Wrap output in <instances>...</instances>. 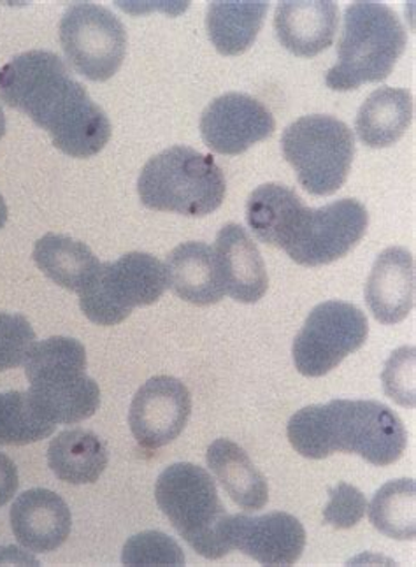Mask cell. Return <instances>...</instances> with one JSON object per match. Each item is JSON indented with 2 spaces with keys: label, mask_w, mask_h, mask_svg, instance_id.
Masks as SVG:
<instances>
[{
  "label": "cell",
  "mask_w": 416,
  "mask_h": 567,
  "mask_svg": "<svg viewBox=\"0 0 416 567\" xmlns=\"http://www.w3.org/2000/svg\"><path fill=\"white\" fill-rule=\"evenodd\" d=\"M412 118L413 99L408 90L383 86L365 99L355 120V131L370 148H387L404 136Z\"/></svg>",
  "instance_id": "22"
},
{
  "label": "cell",
  "mask_w": 416,
  "mask_h": 567,
  "mask_svg": "<svg viewBox=\"0 0 416 567\" xmlns=\"http://www.w3.org/2000/svg\"><path fill=\"white\" fill-rule=\"evenodd\" d=\"M18 485L20 482H18V470L14 462L4 453H0V506H4L13 499Z\"/></svg>",
  "instance_id": "32"
},
{
  "label": "cell",
  "mask_w": 416,
  "mask_h": 567,
  "mask_svg": "<svg viewBox=\"0 0 416 567\" xmlns=\"http://www.w3.org/2000/svg\"><path fill=\"white\" fill-rule=\"evenodd\" d=\"M406 48V30L397 14L379 2H355L344 13L337 64L325 83L337 92L387 80Z\"/></svg>",
  "instance_id": "4"
},
{
  "label": "cell",
  "mask_w": 416,
  "mask_h": 567,
  "mask_svg": "<svg viewBox=\"0 0 416 567\" xmlns=\"http://www.w3.org/2000/svg\"><path fill=\"white\" fill-rule=\"evenodd\" d=\"M71 509L55 492L32 488L18 496L11 508L14 538L27 550L48 554L67 542L71 534Z\"/></svg>",
  "instance_id": "15"
},
{
  "label": "cell",
  "mask_w": 416,
  "mask_h": 567,
  "mask_svg": "<svg viewBox=\"0 0 416 567\" xmlns=\"http://www.w3.org/2000/svg\"><path fill=\"white\" fill-rule=\"evenodd\" d=\"M0 101L25 113L69 157H94L110 141L103 107L52 51H27L0 69Z\"/></svg>",
  "instance_id": "1"
},
{
  "label": "cell",
  "mask_w": 416,
  "mask_h": 567,
  "mask_svg": "<svg viewBox=\"0 0 416 567\" xmlns=\"http://www.w3.org/2000/svg\"><path fill=\"white\" fill-rule=\"evenodd\" d=\"M283 157L311 195L336 194L349 178L355 137L346 123L329 115L302 116L281 136Z\"/></svg>",
  "instance_id": "7"
},
{
  "label": "cell",
  "mask_w": 416,
  "mask_h": 567,
  "mask_svg": "<svg viewBox=\"0 0 416 567\" xmlns=\"http://www.w3.org/2000/svg\"><path fill=\"white\" fill-rule=\"evenodd\" d=\"M277 128L271 111L247 94L221 95L200 116V134L208 148L220 155H241L268 140Z\"/></svg>",
  "instance_id": "13"
},
{
  "label": "cell",
  "mask_w": 416,
  "mask_h": 567,
  "mask_svg": "<svg viewBox=\"0 0 416 567\" xmlns=\"http://www.w3.org/2000/svg\"><path fill=\"white\" fill-rule=\"evenodd\" d=\"M34 260L50 280L77 293L92 280L101 266L94 251L85 243L60 234H46L35 243Z\"/></svg>",
  "instance_id": "24"
},
{
  "label": "cell",
  "mask_w": 416,
  "mask_h": 567,
  "mask_svg": "<svg viewBox=\"0 0 416 567\" xmlns=\"http://www.w3.org/2000/svg\"><path fill=\"white\" fill-rule=\"evenodd\" d=\"M327 508L323 509V520L334 529H352L364 518L367 501L357 487L349 483H340L329 488Z\"/></svg>",
  "instance_id": "31"
},
{
  "label": "cell",
  "mask_w": 416,
  "mask_h": 567,
  "mask_svg": "<svg viewBox=\"0 0 416 567\" xmlns=\"http://www.w3.org/2000/svg\"><path fill=\"white\" fill-rule=\"evenodd\" d=\"M23 364L30 398L52 424H80L101 406V389L86 374V350L77 339H44Z\"/></svg>",
  "instance_id": "3"
},
{
  "label": "cell",
  "mask_w": 416,
  "mask_h": 567,
  "mask_svg": "<svg viewBox=\"0 0 416 567\" xmlns=\"http://www.w3.org/2000/svg\"><path fill=\"white\" fill-rule=\"evenodd\" d=\"M122 563L127 566H183L185 555L167 534L146 530L125 543Z\"/></svg>",
  "instance_id": "28"
},
{
  "label": "cell",
  "mask_w": 416,
  "mask_h": 567,
  "mask_svg": "<svg viewBox=\"0 0 416 567\" xmlns=\"http://www.w3.org/2000/svg\"><path fill=\"white\" fill-rule=\"evenodd\" d=\"M107 462L110 455L101 437L83 429L60 432L48 449V466L56 478L71 485L97 482Z\"/></svg>",
  "instance_id": "23"
},
{
  "label": "cell",
  "mask_w": 416,
  "mask_h": 567,
  "mask_svg": "<svg viewBox=\"0 0 416 567\" xmlns=\"http://www.w3.org/2000/svg\"><path fill=\"white\" fill-rule=\"evenodd\" d=\"M223 290L242 305L259 302L268 292L269 278L262 255L247 230L238 224L221 227L215 245Z\"/></svg>",
  "instance_id": "16"
},
{
  "label": "cell",
  "mask_w": 416,
  "mask_h": 567,
  "mask_svg": "<svg viewBox=\"0 0 416 567\" xmlns=\"http://www.w3.org/2000/svg\"><path fill=\"white\" fill-rule=\"evenodd\" d=\"M340 9L331 0H287L274 17V30L281 47L290 53L311 59L334 43Z\"/></svg>",
  "instance_id": "17"
},
{
  "label": "cell",
  "mask_w": 416,
  "mask_h": 567,
  "mask_svg": "<svg viewBox=\"0 0 416 567\" xmlns=\"http://www.w3.org/2000/svg\"><path fill=\"white\" fill-rule=\"evenodd\" d=\"M211 473L226 488L230 499L247 512L262 509L269 501L268 482L253 466L248 453L235 441L217 440L206 453Z\"/></svg>",
  "instance_id": "20"
},
{
  "label": "cell",
  "mask_w": 416,
  "mask_h": 567,
  "mask_svg": "<svg viewBox=\"0 0 416 567\" xmlns=\"http://www.w3.org/2000/svg\"><path fill=\"white\" fill-rule=\"evenodd\" d=\"M6 134V116L4 111H2V107H0V140L4 137Z\"/></svg>",
  "instance_id": "34"
},
{
  "label": "cell",
  "mask_w": 416,
  "mask_h": 567,
  "mask_svg": "<svg viewBox=\"0 0 416 567\" xmlns=\"http://www.w3.org/2000/svg\"><path fill=\"white\" fill-rule=\"evenodd\" d=\"M370 336L367 318L350 302L316 306L293 341L295 368L304 377L320 378L364 347Z\"/></svg>",
  "instance_id": "10"
},
{
  "label": "cell",
  "mask_w": 416,
  "mask_h": 567,
  "mask_svg": "<svg viewBox=\"0 0 416 567\" xmlns=\"http://www.w3.org/2000/svg\"><path fill=\"white\" fill-rule=\"evenodd\" d=\"M141 203L154 212L211 215L226 200V176L208 155L173 146L146 162L137 182Z\"/></svg>",
  "instance_id": "6"
},
{
  "label": "cell",
  "mask_w": 416,
  "mask_h": 567,
  "mask_svg": "<svg viewBox=\"0 0 416 567\" xmlns=\"http://www.w3.org/2000/svg\"><path fill=\"white\" fill-rule=\"evenodd\" d=\"M365 301L383 326L408 317L415 305V260L404 248H388L374 262L365 285Z\"/></svg>",
  "instance_id": "18"
},
{
  "label": "cell",
  "mask_w": 416,
  "mask_h": 567,
  "mask_svg": "<svg viewBox=\"0 0 416 567\" xmlns=\"http://www.w3.org/2000/svg\"><path fill=\"white\" fill-rule=\"evenodd\" d=\"M190 413L187 385L173 377H157L146 381L134 395L128 425L143 449L157 450L181 434Z\"/></svg>",
  "instance_id": "12"
},
{
  "label": "cell",
  "mask_w": 416,
  "mask_h": 567,
  "mask_svg": "<svg viewBox=\"0 0 416 567\" xmlns=\"http://www.w3.org/2000/svg\"><path fill=\"white\" fill-rule=\"evenodd\" d=\"M55 427L29 392H0V445H32L52 436Z\"/></svg>",
  "instance_id": "27"
},
{
  "label": "cell",
  "mask_w": 416,
  "mask_h": 567,
  "mask_svg": "<svg viewBox=\"0 0 416 567\" xmlns=\"http://www.w3.org/2000/svg\"><path fill=\"white\" fill-rule=\"evenodd\" d=\"M155 499L179 536L197 554L209 560L230 554L229 515L208 471L190 462L166 467L155 485Z\"/></svg>",
  "instance_id": "5"
},
{
  "label": "cell",
  "mask_w": 416,
  "mask_h": 567,
  "mask_svg": "<svg viewBox=\"0 0 416 567\" xmlns=\"http://www.w3.org/2000/svg\"><path fill=\"white\" fill-rule=\"evenodd\" d=\"M370 225L367 209L341 199L320 209L304 208L283 250L301 266H327L343 259L362 241Z\"/></svg>",
  "instance_id": "11"
},
{
  "label": "cell",
  "mask_w": 416,
  "mask_h": 567,
  "mask_svg": "<svg viewBox=\"0 0 416 567\" xmlns=\"http://www.w3.org/2000/svg\"><path fill=\"white\" fill-rule=\"evenodd\" d=\"M268 2H211L206 18L209 39L221 55H241L256 43Z\"/></svg>",
  "instance_id": "25"
},
{
  "label": "cell",
  "mask_w": 416,
  "mask_h": 567,
  "mask_svg": "<svg viewBox=\"0 0 416 567\" xmlns=\"http://www.w3.org/2000/svg\"><path fill=\"white\" fill-rule=\"evenodd\" d=\"M167 287L183 301L217 305L226 296L215 250L206 243H183L166 260Z\"/></svg>",
  "instance_id": "19"
},
{
  "label": "cell",
  "mask_w": 416,
  "mask_h": 567,
  "mask_svg": "<svg viewBox=\"0 0 416 567\" xmlns=\"http://www.w3.org/2000/svg\"><path fill=\"white\" fill-rule=\"evenodd\" d=\"M227 539L263 566H292L306 546V530L289 513H269L262 517L232 515L227 518Z\"/></svg>",
  "instance_id": "14"
},
{
  "label": "cell",
  "mask_w": 416,
  "mask_h": 567,
  "mask_svg": "<svg viewBox=\"0 0 416 567\" xmlns=\"http://www.w3.org/2000/svg\"><path fill=\"white\" fill-rule=\"evenodd\" d=\"M385 392L401 406H415V348H401L383 371Z\"/></svg>",
  "instance_id": "30"
},
{
  "label": "cell",
  "mask_w": 416,
  "mask_h": 567,
  "mask_svg": "<svg viewBox=\"0 0 416 567\" xmlns=\"http://www.w3.org/2000/svg\"><path fill=\"white\" fill-rule=\"evenodd\" d=\"M35 344V332L22 315L0 313V373L18 368Z\"/></svg>",
  "instance_id": "29"
},
{
  "label": "cell",
  "mask_w": 416,
  "mask_h": 567,
  "mask_svg": "<svg viewBox=\"0 0 416 567\" xmlns=\"http://www.w3.org/2000/svg\"><path fill=\"white\" fill-rule=\"evenodd\" d=\"M6 221H8V206L2 195H0V229H4Z\"/></svg>",
  "instance_id": "33"
},
{
  "label": "cell",
  "mask_w": 416,
  "mask_h": 567,
  "mask_svg": "<svg viewBox=\"0 0 416 567\" xmlns=\"http://www.w3.org/2000/svg\"><path fill=\"white\" fill-rule=\"evenodd\" d=\"M166 288L164 264L154 255L132 251L98 266L80 292L81 311L97 326H118L134 308L155 305Z\"/></svg>",
  "instance_id": "8"
},
{
  "label": "cell",
  "mask_w": 416,
  "mask_h": 567,
  "mask_svg": "<svg viewBox=\"0 0 416 567\" xmlns=\"http://www.w3.org/2000/svg\"><path fill=\"white\" fill-rule=\"evenodd\" d=\"M60 44L77 74L90 81H106L124 64L127 32L110 9L74 4L60 22Z\"/></svg>",
  "instance_id": "9"
},
{
  "label": "cell",
  "mask_w": 416,
  "mask_h": 567,
  "mask_svg": "<svg viewBox=\"0 0 416 567\" xmlns=\"http://www.w3.org/2000/svg\"><path fill=\"white\" fill-rule=\"evenodd\" d=\"M415 488L413 480L385 483L371 501L370 520L374 529L399 542L415 539Z\"/></svg>",
  "instance_id": "26"
},
{
  "label": "cell",
  "mask_w": 416,
  "mask_h": 567,
  "mask_svg": "<svg viewBox=\"0 0 416 567\" xmlns=\"http://www.w3.org/2000/svg\"><path fill=\"white\" fill-rule=\"evenodd\" d=\"M304 208L295 192L280 183H268L248 197V227L259 241L283 250Z\"/></svg>",
  "instance_id": "21"
},
{
  "label": "cell",
  "mask_w": 416,
  "mask_h": 567,
  "mask_svg": "<svg viewBox=\"0 0 416 567\" xmlns=\"http://www.w3.org/2000/svg\"><path fill=\"white\" fill-rule=\"evenodd\" d=\"M290 445L302 457L327 458L355 453L373 466H391L403 457L408 434L399 416L376 401H336L302 408L287 427Z\"/></svg>",
  "instance_id": "2"
}]
</instances>
